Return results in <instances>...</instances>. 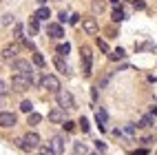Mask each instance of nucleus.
I'll use <instances>...</instances> for the list:
<instances>
[{"label": "nucleus", "mask_w": 157, "mask_h": 155, "mask_svg": "<svg viewBox=\"0 0 157 155\" xmlns=\"http://www.w3.org/2000/svg\"><path fill=\"white\" fill-rule=\"evenodd\" d=\"M18 146L25 151H36V149H40V135L38 133H27L22 140H18Z\"/></svg>", "instance_id": "f257e3e1"}, {"label": "nucleus", "mask_w": 157, "mask_h": 155, "mask_svg": "<svg viewBox=\"0 0 157 155\" xmlns=\"http://www.w3.org/2000/svg\"><path fill=\"white\" fill-rule=\"evenodd\" d=\"M56 95H58V104H60V109H67V111H73V109H75V100H73V95H71L67 89H60Z\"/></svg>", "instance_id": "f03ea898"}, {"label": "nucleus", "mask_w": 157, "mask_h": 155, "mask_svg": "<svg viewBox=\"0 0 157 155\" xmlns=\"http://www.w3.org/2000/svg\"><path fill=\"white\" fill-rule=\"evenodd\" d=\"M80 53H82V71H84V76L89 78L91 76V67H93V53H91L89 47H82Z\"/></svg>", "instance_id": "7ed1b4c3"}, {"label": "nucleus", "mask_w": 157, "mask_h": 155, "mask_svg": "<svg viewBox=\"0 0 157 155\" xmlns=\"http://www.w3.org/2000/svg\"><path fill=\"white\" fill-rule=\"evenodd\" d=\"M11 87H13L16 91H25V89H29V87H31V76L16 73V76L11 78Z\"/></svg>", "instance_id": "20e7f679"}, {"label": "nucleus", "mask_w": 157, "mask_h": 155, "mask_svg": "<svg viewBox=\"0 0 157 155\" xmlns=\"http://www.w3.org/2000/svg\"><path fill=\"white\" fill-rule=\"evenodd\" d=\"M42 87H44L49 93H58V91L62 89V87H60V80H58L56 76H51V73H49V76H47V73L42 76Z\"/></svg>", "instance_id": "39448f33"}, {"label": "nucleus", "mask_w": 157, "mask_h": 155, "mask_svg": "<svg viewBox=\"0 0 157 155\" xmlns=\"http://www.w3.org/2000/svg\"><path fill=\"white\" fill-rule=\"evenodd\" d=\"M13 71H18V73H25V76H33V73H36L33 67H31L27 60H13Z\"/></svg>", "instance_id": "423d86ee"}, {"label": "nucleus", "mask_w": 157, "mask_h": 155, "mask_svg": "<svg viewBox=\"0 0 157 155\" xmlns=\"http://www.w3.org/2000/svg\"><path fill=\"white\" fill-rule=\"evenodd\" d=\"M0 126H2V129H11V126H16V113L2 111V113H0Z\"/></svg>", "instance_id": "0eeeda50"}, {"label": "nucleus", "mask_w": 157, "mask_h": 155, "mask_svg": "<svg viewBox=\"0 0 157 155\" xmlns=\"http://www.w3.org/2000/svg\"><path fill=\"white\" fill-rule=\"evenodd\" d=\"M64 138H62V135H56L53 140H51V149H53L56 151V155H60V153H64Z\"/></svg>", "instance_id": "6e6552de"}, {"label": "nucleus", "mask_w": 157, "mask_h": 155, "mask_svg": "<svg viewBox=\"0 0 157 155\" xmlns=\"http://www.w3.org/2000/svg\"><path fill=\"white\" fill-rule=\"evenodd\" d=\"M82 27H84V31L89 36H95L98 33V22H95V18H86L84 22H82Z\"/></svg>", "instance_id": "1a4fd4ad"}, {"label": "nucleus", "mask_w": 157, "mask_h": 155, "mask_svg": "<svg viewBox=\"0 0 157 155\" xmlns=\"http://www.w3.org/2000/svg\"><path fill=\"white\" fill-rule=\"evenodd\" d=\"M49 120L53 122V124L64 122V109H51V111H49Z\"/></svg>", "instance_id": "9d476101"}, {"label": "nucleus", "mask_w": 157, "mask_h": 155, "mask_svg": "<svg viewBox=\"0 0 157 155\" xmlns=\"http://www.w3.org/2000/svg\"><path fill=\"white\" fill-rule=\"evenodd\" d=\"M47 31H49V36L53 38V40H60L62 36H64L62 27H60V25H53V22H51V25H47Z\"/></svg>", "instance_id": "9b49d317"}, {"label": "nucleus", "mask_w": 157, "mask_h": 155, "mask_svg": "<svg viewBox=\"0 0 157 155\" xmlns=\"http://www.w3.org/2000/svg\"><path fill=\"white\" fill-rule=\"evenodd\" d=\"M95 120H98V126H100V131H104V124H106V120H109L106 111H104V109H98V111H95Z\"/></svg>", "instance_id": "f8f14e48"}, {"label": "nucleus", "mask_w": 157, "mask_h": 155, "mask_svg": "<svg viewBox=\"0 0 157 155\" xmlns=\"http://www.w3.org/2000/svg\"><path fill=\"white\" fill-rule=\"evenodd\" d=\"M38 22H40V20H38L36 16H33V18H29V22H27L29 36H36V33H38V29H40V25H38Z\"/></svg>", "instance_id": "ddd939ff"}, {"label": "nucleus", "mask_w": 157, "mask_h": 155, "mask_svg": "<svg viewBox=\"0 0 157 155\" xmlns=\"http://www.w3.org/2000/svg\"><path fill=\"white\" fill-rule=\"evenodd\" d=\"M16 53H18V47H16V45H13V47H5V51H2V58H5V60H11Z\"/></svg>", "instance_id": "4468645a"}, {"label": "nucleus", "mask_w": 157, "mask_h": 155, "mask_svg": "<svg viewBox=\"0 0 157 155\" xmlns=\"http://www.w3.org/2000/svg\"><path fill=\"white\" fill-rule=\"evenodd\" d=\"M33 16H36L38 20H47V18L51 16V11H49V7H40V9H38V11H36Z\"/></svg>", "instance_id": "2eb2a0df"}, {"label": "nucleus", "mask_w": 157, "mask_h": 155, "mask_svg": "<svg viewBox=\"0 0 157 155\" xmlns=\"http://www.w3.org/2000/svg\"><path fill=\"white\" fill-rule=\"evenodd\" d=\"M111 18L115 20V22H122V20H126V14H124L122 9H113V14H111Z\"/></svg>", "instance_id": "dca6fc26"}, {"label": "nucleus", "mask_w": 157, "mask_h": 155, "mask_svg": "<svg viewBox=\"0 0 157 155\" xmlns=\"http://www.w3.org/2000/svg\"><path fill=\"white\" fill-rule=\"evenodd\" d=\"M31 60H33V64H36V67H40V69L44 67V56H42V53H38V51H36L33 56H31Z\"/></svg>", "instance_id": "f3484780"}, {"label": "nucleus", "mask_w": 157, "mask_h": 155, "mask_svg": "<svg viewBox=\"0 0 157 155\" xmlns=\"http://www.w3.org/2000/svg\"><path fill=\"white\" fill-rule=\"evenodd\" d=\"M56 67L62 71V73H69V64H67L64 60H62V56H58V58H56Z\"/></svg>", "instance_id": "a211bd4d"}, {"label": "nucleus", "mask_w": 157, "mask_h": 155, "mask_svg": "<svg viewBox=\"0 0 157 155\" xmlns=\"http://www.w3.org/2000/svg\"><path fill=\"white\" fill-rule=\"evenodd\" d=\"M153 118H155L153 113H151V115H144V118H142V122H140V126H144V129L153 126V124H155V120H153Z\"/></svg>", "instance_id": "6ab92c4d"}, {"label": "nucleus", "mask_w": 157, "mask_h": 155, "mask_svg": "<svg viewBox=\"0 0 157 155\" xmlns=\"http://www.w3.org/2000/svg\"><path fill=\"white\" fill-rule=\"evenodd\" d=\"M75 155H89V149L84 142H75Z\"/></svg>", "instance_id": "aec40b11"}, {"label": "nucleus", "mask_w": 157, "mask_h": 155, "mask_svg": "<svg viewBox=\"0 0 157 155\" xmlns=\"http://www.w3.org/2000/svg\"><path fill=\"white\" fill-rule=\"evenodd\" d=\"M40 122H42V115H40V113H29V124L31 126H36Z\"/></svg>", "instance_id": "412c9836"}, {"label": "nucleus", "mask_w": 157, "mask_h": 155, "mask_svg": "<svg viewBox=\"0 0 157 155\" xmlns=\"http://www.w3.org/2000/svg\"><path fill=\"white\" fill-rule=\"evenodd\" d=\"M31 109H33L31 100H22V102H20V111H25V113H31Z\"/></svg>", "instance_id": "4be33fe9"}, {"label": "nucleus", "mask_w": 157, "mask_h": 155, "mask_svg": "<svg viewBox=\"0 0 157 155\" xmlns=\"http://www.w3.org/2000/svg\"><path fill=\"white\" fill-rule=\"evenodd\" d=\"M124 56H126V53H124V49H115V51H113V53H111L109 58H111V60H122Z\"/></svg>", "instance_id": "5701e85b"}, {"label": "nucleus", "mask_w": 157, "mask_h": 155, "mask_svg": "<svg viewBox=\"0 0 157 155\" xmlns=\"http://www.w3.org/2000/svg\"><path fill=\"white\" fill-rule=\"evenodd\" d=\"M69 51H71V45L64 42V45H60V47H58V56H67Z\"/></svg>", "instance_id": "b1692460"}, {"label": "nucleus", "mask_w": 157, "mask_h": 155, "mask_svg": "<svg viewBox=\"0 0 157 155\" xmlns=\"http://www.w3.org/2000/svg\"><path fill=\"white\" fill-rule=\"evenodd\" d=\"M0 22H2L5 27H7V25H11V22H13V14H5V16H2V20H0Z\"/></svg>", "instance_id": "393cba45"}, {"label": "nucleus", "mask_w": 157, "mask_h": 155, "mask_svg": "<svg viewBox=\"0 0 157 155\" xmlns=\"http://www.w3.org/2000/svg\"><path fill=\"white\" fill-rule=\"evenodd\" d=\"M93 11H95V14H102L104 11V2H102V0H100V2H98V0L93 2Z\"/></svg>", "instance_id": "a878e982"}, {"label": "nucleus", "mask_w": 157, "mask_h": 155, "mask_svg": "<svg viewBox=\"0 0 157 155\" xmlns=\"http://www.w3.org/2000/svg\"><path fill=\"white\" fill-rule=\"evenodd\" d=\"M80 129H82V133H89L91 126H89V120H86V118H82V120H80Z\"/></svg>", "instance_id": "bb28decb"}, {"label": "nucleus", "mask_w": 157, "mask_h": 155, "mask_svg": "<svg viewBox=\"0 0 157 155\" xmlns=\"http://www.w3.org/2000/svg\"><path fill=\"white\" fill-rule=\"evenodd\" d=\"M7 93H9V84L5 80H0V95H7Z\"/></svg>", "instance_id": "cd10ccee"}, {"label": "nucleus", "mask_w": 157, "mask_h": 155, "mask_svg": "<svg viewBox=\"0 0 157 155\" xmlns=\"http://www.w3.org/2000/svg\"><path fill=\"white\" fill-rule=\"evenodd\" d=\"M98 47H100V49L104 51V53H109V45L104 42V40H100V38H98Z\"/></svg>", "instance_id": "c85d7f7f"}, {"label": "nucleus", "mask_w": 157, "mask_h": 155, "mask_svg": "<svg viewBox=\"0 0 157 155\" xmlns=\"http://www.w3.org/2000/svg\"><path fill=\"white\" fill-rule=\"evenodd\" d=\"M95 146H98V151H100V153H104V151H106V144H104V142H100V140L95 142Z\"/></svg>", "instance_id": "c756f323"}, {"label": "nucleus", "mask_w": 157, "mask_h": 155, "mask_svg": "<svg viewBox=\"0 0 157 155\" xmlns=\"http://www.w3.org/2000/svg\"><path fill=\"white\" fill-rule=\"evenodd\" d=\"M124 133H126V135H133V133H135V126H133V124H128V126L124 129Z\"/></svg>", "instance_id": "7c9ffc66"}, {"label": "nucleus", "mask_w": 157, "mask_h": 155, "mask_svg": "<svg viewBox=\"0 0 157 155\" xmlns=\"http://www.w3.org/2000/svg\"><path fill=\"white\" fill-rule=\"evenodd\" d=\"M16 38H22V25H16Z\"/></svg>", "instance_id": "2f4dec72"}, {"label": "nucleus", "mask_w": 157, "mask_h": 155, "mask_svg": "<svg viewBox=\"0 0 157 155\" xmlns=\"http://www.w3.org/2000/svg\"><path fill=\"white\" fill-rule=\"evenodd\" d=\"M133 5L135 9H144V0H133Z\"/></svg>", "instance_id": "473e14b6"}, {"label": "nucleus", "mask_w": 157, "mask_h": 155, "mask_svg": "<svg viewBox=\"0 0 157 155\" xmlns=\"http://www.w3.org/2000/svg\"><path fill=\"white\" fill-rule=\"evenodd\" d=\"M64 129H67V131H73V129H75V124H73V122H69V120H67V122H64Z\"/></svg>", "instance_id": "72a5a7b5"}, {"label": "nucleus", "mask_w": 157, "mask_h": 155, "mask_svg": "<svg viewBox=\"0 0 157 155\" xmlns=\"http://www.w3.org/2000/svg\"><path fill=\"white\" fill-rule=\"evenodd\" d=\"M67 20H71V18H69L64 11H60V22H67Z\"/></svg>", "instance_id": "f704fd0d"}, {"label": "nucleus", "mask_w": 157, "mask_h": 155, "mask_svg": "<svg viewBox=\"0 0 157 155\" xmlns=\"http://www.w3.org/2000/svg\"><path fill=\"white\" fill-rule=\"evenodd\" d=\"M78 20H80V16H71L69 22H71V25H78Z\"/></svg>", "instance_id": "c9c22d12"}, {"label": "nucleus", "mask_w": 157, "mask_h": 155, "mask_svg": "<svg viewBox=\"0 0 157 155\" xmlns=\"http://www.w3.org/2000/svg\"><path fill=\"white\" fill-rule=\"evenodd\" d=\"M135 155H148V151H144V149H140V151H135Z\"/></svg>", "instance_id": "e433bc0d"}, {"label": "nucleus", "mask_w": 157, "mask_h": 155, "mask_svg": "<svg viewBox=\"0 0 157 155\" xmlns=\"http://www.w3.org/2000/svg\"><path fill=\"white\" fill-rule=\"evenodd\" d=\"M111 2H113V5H117V2H120V0H111Z\"/></svg>", "instance_id": "4c0bfd02"}, {"label": "nucleus", "mask_w": 157, "mask_h": 155, "mask_svg": "<svg viewBox=\"0 0 157 155\" xmlns=\"http://www.w3.org/2000/svg\"><path fill=\"white\" fill-rule=\"evenodd\" d=\"M38 2H40V5H44V0H38Z\"/></svg>", "instance_id": "58836bf2"}, {"label": "nucleus", "mask_w": 157, "mask_h": 155, "mask_svg": "<svg viewBox=\"0 0 157 155\" xmlns=\"http://www.w3.org/2000/svg\"><path fill=\"white\" fill-rule=\"evenodd\" d=\"M91 155H100V153H91Z\"/></svg>", "instance_id": "ea45409f"}]
</instances>
